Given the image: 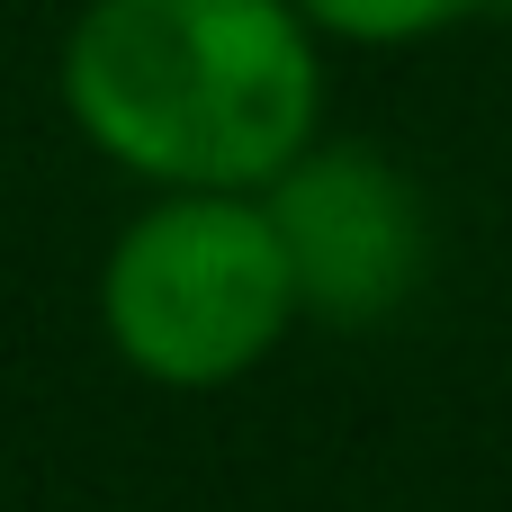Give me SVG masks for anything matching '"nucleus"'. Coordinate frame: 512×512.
<instances>
[{
	"instance_id": "7ed1b4c3",
	"label": "nucleus",
	"mask_w": 512,
	"mask_h": 512,
	"mask_svg": "<svg viewBox=\"0 0 512 512\" xmlns=\"http://www.w3.org/2000/svg\"><path fill=\"white\" fill-rule=\"evenodd\" d=\"M261 207L279 225V252H288V279H297L306 324H333V333L396 324L423 297V279H432V252H441L432 198L378 144L315 135L261 189Z\"/></svg>"
},
{
	"instance_id": "20e7f679",
	"label": "nucleus",
	"mask_w": 512,
	"mask_h": 512,
	"mask_svg": "<svg viewBox=\"0 0 512 512\" xmlns=\"http://www.w3.org/2000/svg\"><path fill=\"white\" fill-rule=\"evenodd\" d=\"M315 36H342V45H432L504 0H297Z\"/></svg>"
},
{
	"instance_id": "f03ea898",
	"label": "nucleus",
	"mask_w": 512,
	"mask_h": 512,
	"mask_svg": "<svg viewBox=\"0 0 512 512\" xmlns=\"http://www.w3.org/2000/svg\"><path fill=\"white\" fill-rule=\"evenodd\" d=\"M306 324L279 225L243 189H153L99 261V333L108 351L171 396H207L252 378Z\"/></svg>"
},
{
	"instance_id": "f257e3e1",
	"label": "nucleus",
	"mask_w": 512,
	"mask_h": 512,
	"mask_svg": "<svg viewBox=\"0 0 512 512\" xmlns=\"http://www.w3.org/2000/svg\"><path fill=\"white\" fill-rule=\"evenodd\" d=\"M54 90L144 189L261 198L324 135V36L297 0H81Z\"/></svg>"
}]
</instances>
